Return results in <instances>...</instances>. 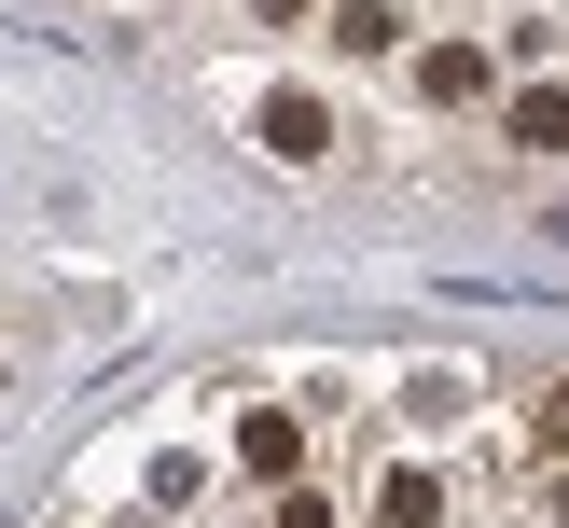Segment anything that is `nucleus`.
I'll return each instance as SVG.
<instances>
[{
  "instance_id": "obj_7",
  "label": "nucleus",
  "mask_w": 569,
  "mask_h": 528,
  "mask_svg": "<svg viewBox=\"0 0 569 528\" xmlns=\"http://www.w3.org/2000/svg\"><path fill=\"white\" fill-rule=\"evenodd\" d=\"M250 14H264V28H292V14H306V0H250Z\"/></svg>"
},
{
  "instance_id": "obj_5",
  "label": "nucleus",
  "mask_w": 569,
  "mask_h": 528,
  "mask_svg": "<svg viewBox=\"0 0 569 528\" xmlns=\"http://www.w3.org/2000/svg\"><path fill=\"white\" fill-rule=\"evenodd\" d=\"M237 459H250V472H292V459H306V431H292V417H250V445H237Z\"/></svg>"
},
{
  "instance_id": "obj_2",
  "label": "nucleus",
  "mask_w": 569,
  "mask_h": 528,
  "mask_svg": "<svg viewBox=\"0 0 569 528\" xmlns=\"http://www.w3.org/2000/svg\"><path fill=\"white\" fill-rule=\"evenodd\" d=\"M250 139H264L278 167H333V98L320 83H264V98H250Z\"/></svg>"
},
{
  "instance_id": "obj_1",
  "label": "nucleus",
  "mask_w": 569,
  "mask_h": 528,
  "mask_svg": "<svg viewBox=\"0 0 569 528\" xmlns=\"http://www.w3.org/2000/svg\"><path fill=\"white\" fill-rule=\"evenodd\" d=\"M403 83H417V111H500L515 83H500V56L472 42V28H431V42L403 56Z\"/></svg>"
},
{
  "instance_id": "obj_6",
  "label": "nucleus",
  "mask_w": 569,
  "mask_h": 528,
  "mask_svg": "<svg viewBox=\"0 0 569 528\" xmlns=\"http://www.w3.org/2000/svg\"><path fill=\"white\" fill-rule=\"evenodd\" d=\"M528 431H542V459H569V376L542 389V417H528Z\"/></svg>"
},
{
  "instance_id": "obj_4",
  "label": "nucleus",
  "mask_w": 569,
  "mask_h": 528,
  "mask_svg": "<svg viewBox=\"0 0 569 528\" xmlns=\"http://www.w3.org/2000/svg\"><path fill=\"white\" fill-rule=\"evenodd\" d=\"M333 56H361V70H376V56H417V14H403V0H333Z\"/></svg>"
},
{
  "instance_id": "obj_3",
  "label": "nucleus",
  "mask_w": 569,
  "mask_h": 528,
  "mask_svg": "<svg viewBox=\"0 0 569 528\" xmlns=\"http://www.w3.org/2000/svg\"><path fill=\"white\" fill-rule=\"evenodd\" d=\"M500 139H515L528 167H569V70H528L515 98H500Z\"/></svg>"
}]
</instances>
